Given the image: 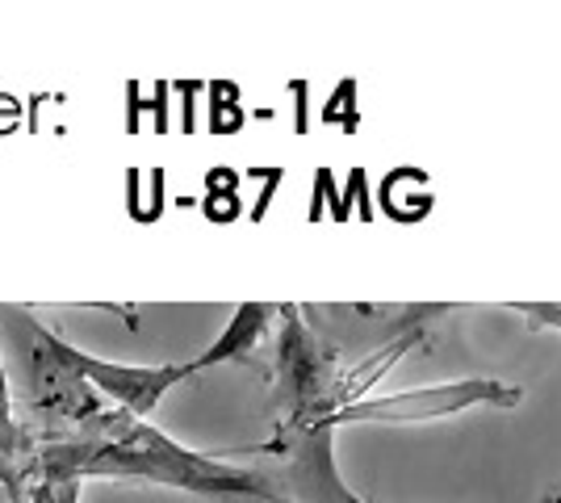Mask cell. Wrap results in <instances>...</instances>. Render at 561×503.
Masks as SVG:
<instances>
[{
    "label": "cell",
    "mask_w": 561,
    "mask_h": 503,
    "mask_svg": "<svg viewBox=\"0 0 561 503\" xmlns=\"http://www.w3.org/2000/svg\"><path fill=\"white\" fill-rule=\"evenodd\" d=\"M38 482H80V479H147L160 487H181L193 495H248V500L280 503L256 466H239L231 457H202L181 449L172 436L135 420L130 411H101L89 428L71 441L43 445L30 475Z\"/></svg>",
    "instance_id": "6da1fadb"
},
{
    "label": "cell",
    "mask_w": 561,
    "mask_h": 503,
    "mask_svg": "<svg viewBox=\"0 0 561 503\" xmlns=\"http://www.w3.org/2000/svg\"><path fill=\"white\" fill-rule=\"evenodd\" d=\"M252 466L268 479L280 503H369L344 487L335 470V424H280V432L252 449Z\"/></svg>",
    "instance_id": "7a4b0ae2"
},
{
    "label": "cell",
    "mask_w": 561,
    "mask_h": 503,
    "mask_svg": "<svg viewBox=\"0 0 561 503\" xmlns=\"http://www.w3.org/2000/svg\"><path fill=\"white\" fill-rule=\"evenodd\" d=\"M285 328L277 340V408L280 424L331 420L348 408V382L335 374V353L306 323L302 307H280Z\"/></svg>",
    "instance_id": "3957f363"
},
{
    "label": "cell",
    "mask_w": 561,
    "mask_h": 503,
    "mask_svg": "<svg viewBox=\"0 0 561 503\" xmlns=\"http://www.w3.org/2000/svg\"><path fill=\"white\" fill-rule=\"evenodd\" d=\"M0 315L9 319L13 332L22 335L34 411L47 415V420H64V424H93L96 415H101L93 399V386L84 382L68 361H64V353H59V332L43 328V323L30 311H22V307L0 311Z\"/></svg>",
    "instance_id": "277c9868"
},
{
    "label": "cell",
    "mask_w": 561,
    "mask_h": 503,
    "mask_svg": "<svg viewBox=\"0 0 561 503\" xmlns=\"http://www.w3.org/2000/svg\"><path fill=\"white\" fill-rule=\"evenodd\" d=\"M524 399V386L491 382V378H469V382L420 386V390H398L381 399H356L344 411L331 415V424H415V420H440L466 408H515Z\"/></svg>",
    "instance_id": "5b68a950"
},
{
    "label": "cell",
    "mask_w": 561,
    "mask_h": 503,
    "mask_svg": "<svg viewBox=\"0 0 561 503\" xmlns=\"http://www.w3.org/2000/svg\"><path fill=\"white\" fill-rule=\"evenodd\" d=\"M59 353H64V361H68L84 382L93 386V390H101V395H110L117 408L130 411L135 420H147L151 411L160 408V399H164L172 386L193 378L188 374V361L185 365H122V361H101L80 353L64 335H59Z\"/></svg>",
    "instance_id": "8992f818"
},
{
    "label": "cell",
    "mask_w": 561,
    "mask_h": 503,
    "mask_svg": "<svg viewBox=\"0 0 561 503\" xmlns=\"http://www.w3.org/2000/svg\"><path fill=\"white\" fill-rule=\"evenodd\" d=\"M273 315H280V307H273V302H239V307L231 311V319H227L222 335L214 340V344L206 348V353H202V357L188 361V374L197 378L202 369L227 365V361H239V365H248V361H252V353L260 348L264 332L273 328Z\"/></svg>",
    "instance_id": "52a82bcc"
},
{
    "label": "cell",
    "mask_w": 561,
    "mask_h": 503,
    "mask_svg": "<svg viewBox=\"0 0 561 503\" xmlns=\"http://www.w3.org/2000/svg\"><path fill=\"white\" fill-rule=\"evenodd\" d=\"M22 449V432L13 424V399H9V378H4V357H0V466L9 470V475H18L13 470V454Z\"/></svg>",
    "instance_id": "ba28073f"
},
{
    "label": "cell",
    "mask_w": 561,
    "mask_h": 503,
    "mask_svg": "<svg viewBox=\"0 0 561 503\" xmlns=\"http://www.w3.org/2000/svg\"><path fill=\"white\" fill-rule=\"evenodd\" d=\"M507 311L524 315L533 328H553V332H561V302H507Z\"/></svg>",
    "instance_id": "9c48e42d"
},
{
    "label": "cell",
    "mask_w": 561,
    "mask_h": 503,
    "mask_svg": "<svg viewBox=\"0 0 561 503\" xmlns=\"http://www.w3.org/2000/svg\"><path fill=\"white\" fill-rule=\"evenodd\" d=\"M0 487H4V491H13V487H22V475H9V470L0 466Z\"/></svg>",
    "instance_id": "30bf717a"
},
{
    "label": "cell",
    "mask_w": 561,
    "mask_h": 503,
    "mask_svg": "<svg viewBox=\"0 0 561 503\" xmlns=\"http://www.w3.org/2000/svg\"><path fill=\"white\" fill-rule=\"evenodd\" d=\"M549 503H561V487L553 491V495H549Z\"/></svg>",
    "instance_id": "8fae6325"
}]
</instances>
